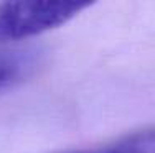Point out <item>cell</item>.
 Segmentation results:
<instances>
[{"instance_id":"1","label":"cell","mask_w":155,"mask_h":153,"mask_svg":"<svg viewBox=\"0 0 155 153\" xmlns=\"http://www.w3.org/2000/svg\"><path fill=\"white\" fill-rule=\"evenodd\" d=\"M91 2L79 0H20L0 2V43L25 40L66 25Z\"/></svg>"},{"instance_id":"2","label":"cell","mask_w":155,"mask_h":153,"mask_svg":"<svg viewBox=\"0 0 155 153\" xmlns=\"http://www.w3.org/2000/svg\"><path fill=\"white\" fill-rule=\"evenodd\" d=\"M63 153H155V125L125 133L89 148Z\"/></svg>"},{"instance_id":"3","label":"cell","mask_w":155,"mask_h":153,"mask_svg":"<svg viewBox=\"0 0 155 153\" xmlns=\"http://www.w3.org/2000/svg\"><path fill=\"white\" fill-rule=\"evenodd\" d=\"M21 72V64L18 61L0 59V91L8 87L18 79Z\"/></svg>"}]
</instances>
